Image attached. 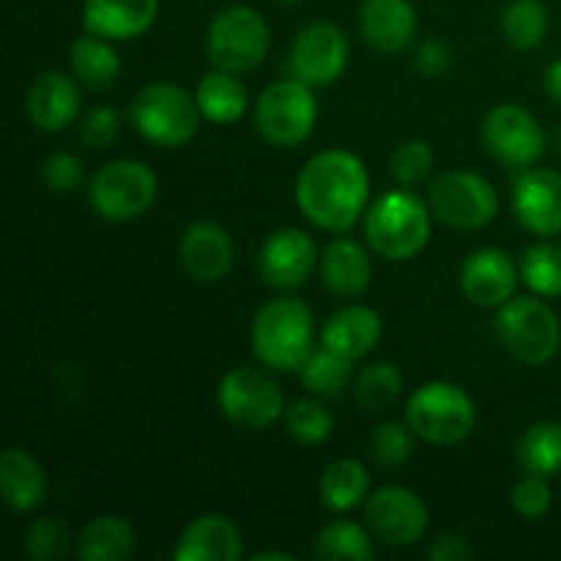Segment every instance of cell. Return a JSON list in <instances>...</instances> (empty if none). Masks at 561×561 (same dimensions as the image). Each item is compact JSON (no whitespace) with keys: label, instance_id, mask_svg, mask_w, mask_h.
Returning <instances> with one entry per match:
<instances>
[{"label":"cell","instance_id":"obj_1","mask_svg":"<svg viewBox=\"0 0 561 561\" xmlns=\"http://www.w3.org/2000/svg\"><path fill=\"white\" fill-rule=\"evenodd\" d=\"M370 203V175L365 162L343 148L321 151L296 179V206L316 228L343 233Z\"/></svg>","mask_w":561,"mask_h":561},{"label":"cell","instance_id":"obj_2","mask_svg":"<svg viewBox=\"0 0 561 561\" xmlns=\"http://www.w3.org/2000/svg\"><path fill=\"white\" fill-rule=\"evenodd\" d=\"M312 310L299 299H274L255 312L252 351L266 367L299 373L312 354Z\"/></svg>","mask_w":561,"mask_h":561},{"label":"cell","instance_id":"obj_3","mask_svg":"<svg viewBox=\"0 0 561 561\" xmlns=\"http://www.w3.org/2000/svg\"><path fill=\"white\" fill-rule=\"evenodd\" d=\"M365 239L387 261H411L431 241V211L411 192H387L367 206Z\"/></svg>","mask_w":561,"mask_h":561},{"label":"cell","instance_id":"obj_4","mask_svg":"<svg viewBox=\"0 0 561 561\" xmlns=\"http://www.w3.org/2000/svg\"><path fill=\"white\" fill-rule=\"evenodd\" d=\"M129 118L146 140L157 146H186L201 129L197 99L173 82H151L131 99Z\"/></svg>","mask_w":561,"mask_h":561},{"label":"cell","instance_id":"obj_5","mask_svg":"<svg viewBox=\"0 0 561 561\" xmlns=\"http://www.w3.org/2000/svg\"><path fill=\"white\" fill-rule=\"evenodd\" d=\"M405 420L422 442L453 447L474 431L477 409L474 400L455 383L431 381L422 383L409 398Z\"/></svg>","mask_w":561,"mask_h":561},{"label":"cell","instance_id":"obj_6","mask_svg":"<svg viewBox=\"0 0 561 561\" xmlns=\"http://www.w3.org/2000/svg\"><path fill=\"white\" fill-rule=\"evenodd\" d=\"M268 25L250 5H228L208 25L206 49L214 69L250 75L268 55Z\"/></svg>","mask_w":561,"mask_h":561},{"label":"cell","instance_id":"obj_7","mask_svg":"<svg viewBox=\"0 0 561 561\" xmlns=\"http://www.w3.org/2000/svg\"><path fill=\"white\" fill-rule=\"evenodd\" d=\"M496 332L504 348L531 367L548 365L561 345L559 318L540 299H510L499 307Z\"/></svg>","mask_w":561,"mask_h":561},{"label":"cell","instance_id":"obj_8","mask_svg":"<svg viewBox=\"0 0 561 561\" xmlns=\"http://www.w3.org/2000/svg\"><path fill=\"white\" fill-rule=\"evenodd\" d=\"M157 175L146 162L115 159L102 164L88 186L93 211L110 222H131L157 201Z\"/></svg>","mask_w":561,"mask_h":561},{"label":"cell","instance_id":"obj_9","mask_svg":"<svg viewBox=\"0 0 561 561\" xmlns=\"http://www.w3.org/2000/svg\"><path fill=\"white\" fill-rule=\"evenodd\" d=\"M318 102L312 85L296 80L272 82L255 102V124L263 140L277 148H296L312 135Z\"/></svg>","mask_w":561,"mask_h":561},{"label":"cell","instance_id":"obj_10","mask_svg":"<svg viewBox=\"0 0 561 561\" xmlns=\"http://www.w3.org/2000/svg\"><path fill=\"white\" fill-rule=\"evenodd\" d=\"M431 211L449 228L480 230L496 217L499 195L488 179L471 170H453L433 181Z\"/></svg>","mask_w":561,"mask_h":561},{"label":"cell","instance_id":"obj_11","mask_svg":"<svg viewBox=\"0 0 561 561\" xmlns=\"http://www.w3.org/2000/svg\"><path fill=\"white\" fill-rule=\"evenodd\" d=\"M219 411L228 416L233 425L263 431L274 425L279 416H285L283 389L274 378L255 367H236L219 381L217 389Z\"/></svg>","mask_w":561,"mask_h":561},{"label":"cell","instance_id":"obj_12","mask_svg":"<svg viewBox=\"0 0 561 561\" xmlns=\"http://www.w3.org/2000/svg\"><path fill=\"white\" fill-rule=\"evenodd\" d=\"M365 524L381 542L394 548L414 546L427 531L431 515L425 502L403 485L378 488L365 502Z\"/></svg>","mask_w":561,"mask_h":561},{"label":"cell","instance_id":"obj_13","mask_svg":"<svg viewBox=\"0 0 561 561\" xmlns=\"http://www.w3.org/2000/svg\"><path fill=\"white\" fill-rule=\"evenodd\" d=\"M348 66V38L332 22H312L290 47L288 69L290 77L312 88L332 85Z\"/></svg>","mask_w":561,"mask_h":561},{"label":"cell","instance_id":"obj_14","mask_svg":"<svg viewBox=\"0 0 561 561\" xmlns=\"http://www.w3.org/2000/svg\"><path fill=\"white\" fill-rule=\"evenodd\" d=\"M482 140L499 162L513 168H529L546 153V131L535 115L518 104L493 107L482 124Z\"/></svg>","mask_w":561,"mask_h":561},{"label":"cell","instance_id":"obj_15","mask_svg":"<svg viewBox=\"0 0 561 561\" xmlns=\"http://www.w3.org/2000/svg\"><path fill=\"white\" fill-rule=\"evenodd\" d=\"M316 263V244L299 228H283L268 236L261 247V257H257L261 277L277 290H290L305 285Z\"/></svg>","mask_w":561,"mask_h":561},{"label":"cell","instance_id":"obj_16","mask_svg":"<svg viewBox=\"0 0 561 561\" xmlns=\"http://www.w3.org/2000/svg\"><path fill=\"white\" fill-rule=\"evenodd\" d=\"M513 208L529 233L553 239L561 233V173L557 170H526L515 181Z\"/></svg>","mask_w":561,"mask_h":561},{"label":"cell","instance_id":"obj_17","mask_svg":"<svg viewBox=\"0 0 561 561\" xmlns=\"http://www.w3.org/2000/svg\"><path fill=\"white\" fill-rule=\"evenodd\" d=\"M518 277L520 272L510 261L507 252L496 250V247L474 250L460 266V288H463L466 299L485 310L502 307L504 301L513 299Z\"/></svg>","mask_w":561,"mask_h":561},{"label":"cell","instance_id":"obj_18","mask_svg":"<svg viewBox=\"0 0 561 561\" xmlns=\"http://www.w3.org/2000/svg\"><path fill=\"white\" fill-rule=\"evenodd\" d=\"M181 263L197 283H219L233 268V241L214 222H192L179 244Z\"/></svg>","mask_w":561,"mask_h":561},{"label":"cell","instance_id":"obj_19","mask_svg":"<svg viewBox=\"0 0 561 561\" xmlns=\"http://www.w3.org/2000/svg\"><path fill=\"white\" fill-rule=\"evenodd\" d=\"M159 0H85L82 25L107 42L137 38L157 22Z\"/></svg>","mask_w":561,"mask_h":561},{"label":"cell","instance_id":"obj_20","mask_svg":"<svg viewBox=\"0 0 561 561\" xmlns=\"http://www.w3.org/2000/svg\"><path fill=\"white\" fill-rule=\"evenodd\" d=\"M359 31L378 53H400L416 36V11L409 0H365Z\"/></svg>","mask_w":561,"mask_h":561},{"label":"cell","instance_id":"obj_21","mask_svg":"<svg viewBox=\"0 0 561 561\" xmlns=\"http://www.w3.org/2000/svg\"><path fill=\"white\" fill-rule=\"evenodd\" d=\"M244 557V540L225 515H201L179 537L173 559L179 561H236Z\"/></svg>","mask_w":561,"mask_h":561},{"label":"cell","instance_id":"obj_22","mask_svg":"<svg viewBox=\"0 0 561 561\" xmlns=\"http://www.w3.org/2000/svg\"><path fill=\"white\" fill-rule=\"evenodd\" d=\"M77 113H80V91L75 80L60 71H44L33 80L27 91V115L38 131L53 135V131L66 129L75 124Z\"/></svg>","mask_w":561,"mask_h":561},{"label":"cell","instance_id":"obj_23","mask_svg":"<svg viewBox=\"0 0 561 561\" xmlns=\"http://www.w3.org/2000/svg\"><path fill=\"white\" fill-rule=\"evenodd\" d=\"M381 340V318L376 310L362 305H351L334 312L321 332L323 348L356 362L370 354Z\"/></svg>","mask_w":561,"mask_h":561},{"label":"cell","instance_id":"obj_24","mask_svg":"<svg viewBox=\"0 0 561 561\" xmlns=\"http://www.w3.org/2000/svg\"><path fill=\"white\" fill-rule=\"evenodd\" d=\"M321 277L334 296L354 299L370 288L373 261L354 239H334L321 255Z\"/></svg>","mask_w":561,"mask_h":561},{"label":"cell","instance_id":"obj_25","mask_svg":"<svg viewBox=\"0 0 561 561\" xmlns=\"http://www.w3.org/2000/svg\"><path fill=\"white\" fill-rule=\"evenodd\" d=\"M0 491L9 510L31 513L47 499V477L31 453L9 447L0 455Z\"/></svg>","mask_w":561,"mask_h":561},{"label":"cell","instance_id":"obj_26","mask_svg":"<svg viewBox=\"0 0 561 561\" xmlns=\"http://www.w3.org/2000/svg\"><path fill=\"white\" fill-rule=\"evenodd\" d=\"M137 535L121 515H99L77 537V557L82 561H124L135 553Z\"/></svg>","mask_w":561,"mask_h":561},{"label":"cell","instance_id":"obj_27","mask_svg":"<svg viewBox=\"0 0 561 561\" xmlns=\"http://www.w3.org/2000/svg\"><path fill=\"white\" fill-rule=\"evenodd\" d=\"M195 99L203 118H208L211 124L230 126L247 113V88L241 85L239 75L222 69H214L203 77Z\"/></svg>","mask_w":561,"mask_h":561},{"label":"cell","instance_id":"obj_28","mask_svg":"<svg viewBox=\"0 0 561 561\" xmlns=\"http://www.w3.org/2000/svg\"><path fill=\"white\" fill-rule=\"evenodd\" d=\"M321 502L334 513H348L370 496V474L359 460H337L321 477Z\"/></svg>","mask_w":561,"mask_h":561},{"label":"cell","instance_id":"obj_29","mask_svg":"<svg viewBox=\"0 0 561 561\" xmlns=\"http://www.w3.org/2000/svg\"><path fill=\"white\" fill-rule=\"evenodd\" d=\"M71 69H75L77 80L85 82L88 88L102 91V88H110L118 80L121 60L107 38L85 33V36L71 44Z\"/></svg>","mask_w":561,"mask_h":561},{"label":"cell","instance_id":"obj_30","mask_svg":"<svg viewBox=\"0 0 561 561\" xmlns=\"http://www.w3.org/2000/svg\"><path fill=\"white\" fill-rule=\"evenodd\" d=\"M518 463L529 474L553 477L561 471V422H537L520 436Z\"/></svg>","mask_w":561,"mask_h":561},{"label":"cell","instance_id":"obj_31","mask_svg":"<svg viewBox=\"0 0 561 561\" xmlns=\"http://www.w3.org/2000/svg\"><path fill=\"white\" fill-rule=\"evenodd\" d=\"M312 551L321 561H370L376 553L367 529L354 520H332L323 526Z\"/></svg>","mask_w":561,"mask_h":561},{"label":"cell","instance_id":"obj_32","mask_svg":"<svg viewBox=\"0 0 561 561\" xmlns=\"http://www.w3.org/2000/svg\"><path fill=\"white\" fill-rule=\"evenodd\" d=\"M518 272L531 294L542 299H557L561 296V247L551 241L529 247L520 257Z\"/></svg>","mask_w":561,"mask_h":561},{"label":"cell","instance_id":"obj_33","mask_svg":"<svg viewBox=\"0 0 561 561\" xmlns=\"http://www.w3.org/2000/svg\"><path fill=\"white\" fill-rule=\"evenodd\" d=\"M299 376L307 392L318 394V398H337L345 383H348L351 359L329 348L312 351L305 365H301Z\"/></svg>","mask_w":561,"mask_h":561},{"label":"cell","instance_id":"obj_34","mask_svg":"<svg viewBox=\"0 0 561 561\" xmlns=\"http://www.w3.org/2000/svg\"><path fill=\"white\" fill-rule=\"evenodd\" d=\"M502 27L513 47L535 49L548 33V9L540 0H513L504 11Z\"/></svg>","mask_w":561,"mask_h":561},{"label":"cell","instance_id":"obj_35","mask_svg":"<svg viewBox=\"0 0 561 561\" xmlns=\"http://www.w3.org/2000/svg\"><path fill=\"white\" fill-rule=\"evenodd\" d=\"M403 392V376L389 362H376L362 370L356 381V400L365 411H387Z\"/></svg>","mask_w":561,"mask_h":561},{"label":"cell","instance_id":"obj_36","mask_svg":"<svg viewBox=\"0 0 561 561\" xmlns=\"http://www.w3.org/2000/svg\"><path fill=\"white\" fill-rule=\"evenodd\" d=\"M334 420L316 400H299L285 409V431L301 444H321L332 436Z\"/></svg>","mask_w":561,"mask_h":561},{"label":"cell","instance_id":"obj_37","mask_svg":"<svg viewBox=\"0 0 561 561\" xmlns=\"http://www.w3.org/2000/svg\"><path fill=\"white\" fill-rule=\"evenodd\" d=\"M414 436L416 433L411 431V425L405 427L400 422H383V425H378L370 438L376 463L381 469H400L411 458V453H414Z\"/></svg>","mask_w":561,"mask_h":561},{"label":"cell","instance_id":"obj_38","mask_svg":"<svg viewBox=\"0 0 561 561\" xmlns=\"http://www.w3.org/2000/svg\"><path fill=\"white\" fill-rule=\"evenodd\" d=\"M69 526L55 515H47V518H36L27 526L25 551L36 561H53L69 551Z\"/></svg>","mask_w":561,"mask_h":561},{"label":"cell","instance_id":"obj_39","mask_svg":"<svg viewBox=\"0 0 561 561\" xmlns=\"http://www.w3.org/2000/svg\"><path fill=\"white\" fill-rule=\"evenodd\" d=\"M433 162H436V157H433V148L425 140H405L394 148L389 168H392L398 184L416 186L431 175Z\"/></svg>","mask_w":561,"mask_h":561},{"label":"cell","instance_id":"obj_40","mask_svg":"<svg viewBox=\"0 0 561 561\" xmlns=\"http://www.w3.org/2000/svg\"><path fill=\"white\" fill-rule=\"evenodd\" d=\"M42 179L55 195H71L85 181V170H82V162L75 153L55 151L42 162Z\"/></svg>","mask_w":561,"mask_h":561},{"label":"cell","instance_id":"obj_41","mask_svg":"<svg viewBox=\"0 0 561 561\" xmlns=\"http://www.w3.org/2000/svg\"><path fill=\"white\" fill-rule=\"evenodd\" d=\"M553 491L548 485V477L529 474L515 485L513 491V510L526 520H540L551 510Z\"/></svg>","mask_w":561,"mask_h":561},{"label":"cell","instance_id":"obj_42","mask_svg":"<svg viewBox=\"0 0 561 561\" xmlns=\"http://www.w3.org/2000/svg\"><path fill=\"white\" fill-rule=\"evenodd\" d=\"M118 113L113 107H93L82 118L80 137L88 148H104L118 137Z\"/></svg>","mask_w":561,"mask_h":561},{"label":"cell","instance_id":"obj_43","mask_svg":"<svg viewBox=\"0 0 561 561\" xmlns=\"http://www.w3.org/2000/svg\"><path fill=\"white\" fill-rule=\"evenodd\" d=\"M449 64H453V49L438 42V38H431V42L420 44V49H416V69L422 75H444Z\"/></svg>","mask_w":561,"mask_h":561},{"label":"cell","instance_id":"obj_44","mask_svg":"<svg viewBox=\"0 0 561 561\" xmlns=\"http://www.w3.org/2000/svg\"><path fill=\"white\" fill-rule=\"evenodd\" d=\"M427 559L433 561H466L471 559V546L460 535L453 531H444L427 548Z\"/></svg>","mask_w":561,"mask_h":561},{"label":"cell","instance_id":"obj_45","mask_svg":"<svg viewBox=\"0 0 561 561\" xmlns=\"http://www.w3.org/2000/svg\"><path fill=\"white\" fill-rule=\"evenodd\" d=\"M546 91L548 96H551L561 107V58L553 60V64L546 69Z\"/></svg>","mask_w":561,"mask_h":561},{"label":"cell","instance_id":"obj_46","mask_svg":"<svg viewBox=\"0 0 561 561\" xmlns=\"http://www.w3.org/2000/svg\"><path fill=\"white\" fill-rule=\"evenodd\" d=\"M252 561H294L296 557L294 553H288V551H257V553H252L250 557Z\"/></svg>","mask_w":561,"mask_h":561},{"label":"cell","instance_id":"obj_47","mask_svg":"<svg viewBox=\"0 0 561 561\" xmlns=\"http://www.w3.org/2000/svg\"><path fill=\"white\" fill-rule=\"evenodd\" d=\"M277 3H299V0H277Z\"/></svg>","mask_w":561,"mask_h":561}]
</instances>
